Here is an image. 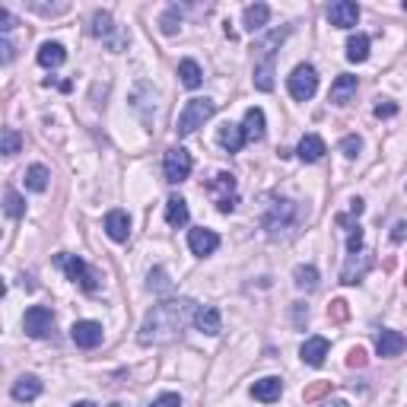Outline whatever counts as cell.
<instances>
[{
  "instance_id": "cell-1",
  "label": "cell",
  "mask_w": 407,
  "mask_h": 407,
  "mask_svg": "<svg viewBox=\"0 0 407 407\" xmlns=\"http://www.w3.org/2000/svg\"><path fill=\"white\" fill-rule=\"evenodd\" d=\"M194 312H197V305L191 302V299H165V302L153 305V309L146 312L143 324H140L137 341L143 343V347L175 341V337L194 322Z\"/></svg>"
},
{
  "instance_id": "cell-2",
  "label": "cell",
  "mask_w": 407,
  "mask_h": 407,
  "mask_svg": "<svg viewBox=\"0 0 407 407\" xmlns=\"http://www.w3.org/2000/svg\"><path fill=\"white\" fill-rule=\"evenodd\" d=\"M299 223H302V210L296 201H286V197H271L264 216H261V226L267 229L271 239H290L299 232Z\"/></svg>"
},
{
  "instance_id": "cell-3",
  "label": "cell",
  "mask_w": 407,
  "mask_h": 407,
  "mask_svg": "<svg viewBox=\"0 0 407 407\" xmlns=\"http://www.w3.org/2000/svg\"><path fill=\"white\" fill-rule=\"evenodd\" d=\"M286 38V29H273L271 35H264L254 45V86L261 93H271L273 89V48H280V42Z\"/></svg>"
},
{
  "instance_id": "cell-4",
  "label": "cell",
  "mask_w": 407,
  "mask_h": 407,
  "mask_svg": "<svg viewBox=\"0 0 407 407\" xmlns=\"http://www.w3.org/2000/svg\"><path fill=\"white\" fill-rule=\"evenodd\" d=\"M54 264L61 267L73 283H80V290H86V293L99 290V277H95V271L83 258H76V254H54Z\"/></svg>"
},
{
  "instance_id": "cell-5",
  "label": "cell",
  "mask_w": 407,
  "mask_h": 407,
  "mask_svg": "<svg viewBox=\"0 0 407 407\" xmlns=\"http://www.w3.org/2000/svg\"><path fill=\"white\" fill-rule=\"evenodd\" d=\"M213 112H216V102L213 99H188V105H184L182 114H178V127H175L178 137H188V134H194Z\"/></svg>"
},
{
  "instance_id": "cell-6",
  "label": "cell",
  "mask_w": 407,
  "mask_h": 407,
  "mask_svg": "<svg viewBox=\"0 0 407 407\" xmlns=\"http://www.w3.org/2000/svg\"><path fill=\"white\" fill-rule=\"evenodd\" d=\"M286 86H290V95H293L296 102H309L312 95H315V89H318V73H315V67H309V64H299V67L290 73Z\"/></svg>"
},
{
  "instance_id": "cell-7",
  "label": "cell",
  "mask_w": 407,
  "mask_h": 407,
  "mask_svg": "<svg viewBox=\"0 0 407 407\" xmlns=\"http://www.w3.org/2000/svg\"><path fill=\"white\" fill-rule=\"evenodd\" d=\"M163 172H165V182L178 184L191 175V153L182 150V146H172L165 153V163H163Z\"/></svg>"
},
{
  "instance_id": "cell-8",
  "label": "cell",
  "mask_w": 407,
  "mask_h": 407,
  "mask_svg": "<svg viewBox=\"0 0 407 407\" xmlns=\"http://www.w3.org/2000/svg\"><path fill=\"white\" fill-rule=\"evenodd\" d=\"M23 328L29 337H48L51 328H54V312L45 309V305H32L23 315Z\"/></svg>"
},
{
  "instance_id": "cell-9",
  "label": "cell",
  "mask_w": 407,
  "mask_h": 407,
  "mask_svg": "<svg viewBox=\"0 0 407 407\" xmlns=\"http://www.w3.org/2000/svg\"><path fill=\"white\" fill-rule=\"evenodd\" d=\"M70 337H73L76 347L93 350L102 343V324L99 322H76L73 328H70Z\"/></svg>"
},
{
  "instance_id": "cell-10",
  "label": "cell",
  "mask_w": 407,
  "mask_h": 407,
  "mask_svg": "<svg viewBox=\"0 0 407 407\" xmlns=\"http://www.w3.org/2000/svg\"><path fill=\"white\" fill-rule=\"evenodd\" d=\"M328 19L337 29H350V25H356V19H360V6H356L353 0H337V4L328 6Z\"/></svg>"
},
{
  "instance_id": "cell-11",
  "label": "cell",
  "mask_w": 407,
  "mask_h": 407,
  "mask_svg": "<svg viewBox=\"0 0 407 407\" xmlns=\"http://www.w3.org/2000/svg\"><path fill=\"white\" fill-rule=\"evenodd\" d=\"M188 248L194 254H201V258H204V254H213L216 248H220V235H216L213 229H204V226L191 229V232H188Z\"/></svg>"
},
{
  "instance_id": "cell-12",
  "label": "cell",
  "mask_w": 407,
  "mask_h": 407,
  "mask_svg": "<svg viewBox=\"0 0 407 407\" xmlns=\"http://www.w3.org/2000/svg\"><path fill=\"white\" fill-rule=\"evenodd\" d=\"M369 267H372V258H369L366 252L350 254L347 264H343V271H341V283H360V280L366 277Z\"/></svg>"
},
{
  "instance_id": "cell-13",
  "label": "cell",
  "mask_w": 407,
  "mask_h": 407,
  "mask_svg": "<svg viewBox=\"0 0 407 407\" xmlns=\"http://www.w3.org/2000/svg\"><path fill=\"white\" fill-rule=\"evenodd\" d=\"M280 394H283V382L277 379V375H267V379H258L252 385V398L261 401V404H271V401H277Z\"/></svg>"
},
{
  "instance_id": "cell-14",
  "label": "cell",
  "mask_w": 407,
  "mask_h": 407,
  "mask_svg": "<svg viewBox=\"0 0 407 407\" xmlns=\"http://www.w3.org/2000/svg\"><path fill=\"white\" fill-rule=\"evenodd\" d=\"M356 95V76H350V73H341L334 83H331V93H328V99L334 102V105H347L350 99Z\"/></svg>"
},
{
  "instance_id": "cell-15",
  "label": "cell",
  "mask_w": 407,
  "mask_h": 407,
  "mask_svg": "<svg viewBox=\"0 0 407 407\" xmlns=\"http://www.w3.org/2000/svg\"><path fill=\"white\" fill-rule=\"evenodd\" d=\"M105 232L112 235L114 242H127V235H131V220H127L124 210H108L105 213Z\"/></svg>"
},
{
  "instance_id": "cell-16",
  "label": "cell",
  "mask_w": 407,
  "mask_h": 407,
  "mask_svg": "<svg viewBox=\"0 0 407 407\" xmlns=\"http://www.w3.org/2000/svg\"><path fill=\"white\" fill-rule=\"evenodd\" d=\"M296 156L302 159V163H318V159L324 156V140L318 137V134H305L296 146Z\"/></svg>"
},
{
  "instance_id": "cell-17",
  "label": "cell",
  "mask_w": 407,
  "mask_h": 407,
  "mask_svg": "<svg viewBox=\"0 0 407 407\" xmlns=\"http://www.w3.org/2000/svg\"><path fill=\"white\" fill-rule=\"evenodd\" d=\"M194 328L204 331V334H220V312L213 309V305H197L194 312Z\"/></svg>"
},
{
  "instance_id": "cell-18",
  "label": "cell",
  "mask_w": 407,
  "mask_h": 407,
  "mask_svg": "<svg viewBox=\"0 0 407 407\" xmlns=\"http://www.w3.org/2000/svg\"><path fill=\"white\" fill-rule=\"evenodd\" d=\"M10 394H13L16 401H35L38 394H42V382H38L35 375H19V379L13 382Z\"/></svg>"
},
{
  "instance_id": "cell-19",
  "label": "cell",
  "mask_w": 407,
  "mask_h": 407,
  "mask_svg": "<svg viewBox=\"0 0 407 407\" xmlns=\"http://www.w3.org/2000/svg\"><path fill=\"white\" fill-rule=\"evenodd\" d=\"M299 353H302V362H309V366L318 369L324 362V356H328V341H324V337H309Z\"/></svg>"
},
{
  "instance_id": "cell-20",
  "label": "cell",
  "mask_w": 407,
  "mask_h": 407,
  "mask_svg": "<svg viewBox=\"0 0 407 407\" xmlns=\"http://www.w3.org/2000/svg\"><path fill=\"white\" fill-rule=\"evenodd\" d=\"M267 19H271V6L267 4H252V6H245V13H242V23H245L248 32H261L267 25Z\"/></svg>"
},
{
  "instance_id": "cell-21",
  "label": "cell",
  "mask_w": 407,
  "mask_h": 407,
  "mask_svg": "<svg viewBox=\"0 0 407 407\" xmlns=\"http://www.w3.org/2000/svg\"><path fill=\"white\" fill-rule=\"evenodd\" d=\"M404 347H407V337L398 334V331H382L379 341H375V350H379V356H398Z\"/></svg>"
},
{
  "instance_id": "cell-22",
  "label": "cell",
  "mask_w": 407,
  "mask_h": 407,
  "mask_svg": "<svg viewBox=\"0 0 407 407\" xmlns=\"http://www.w3.org/2000/svg\"><path fill=\"white\" fill-rule=\"evenodd\" d=\"M242 134L245 140H264V112L261 108H248L245 112V121H242Z\"/></svg>"
},
{
  "instance_id": "cell-23",
  "label": "cell",
  "mask_w": 407,
  "mask_h": 407,
  "mask_svg": "<svg viewBox=\"0 0 407 407\" xmlns=\"http://www.w3.org/2000/svg\"><path fill=\"white\" fill-rule=\"evenodd\" d=\"M216 140H220V146H223V150H229V153H239L242 146L248 143L245 134H242V127H235V124H223L220 134H216Z\"/></svg>"
},
{
  "instance_id": "cell-24",
  "label": "cell",
  "mask_w": 407,
  "mask_h": 407,
  "mask_svg": "<svg viewBox=\"0 0 407 407\" xmlns=\"http://www.w3.org/2000/svg\"><path fill=\"white\" fill-rule=\"evenodd\" d=\"M64 61H67V51H64V45L45 42L42 48H38V64H42V67H61Z\"/></svg>"
},
{
  "instance_id": "cell-25",
  "label": "cell",
  "mask_w": 407,
  "mask_h": 407,
  "mask_svg": "<svg viewBox=\"0 0 407 407\" xmlns=\"http://www.w3.org/2000/svg\"><path fill=\"white\" fill-rule=\"evenodd\" d=\"M165 223L175 229L188 223V204H184L182 197H169V201H165Z\"/></svg>"
},
{
  "instance_id": "cell-26",
  "label": "cell",
  "mask_w": 407,
  "mask_h": 407,
  "mask_svg": "<svg viewBox=\"0 0 407 407\" xmlns=\"http://www.w3.org/2000/svg\"><path fill=\"white\" fill-rule=\"evenodd\" d=\"M366 57H369V35L356 32V35H350V38H347V61L362 64Z\"/></svg>"
},
{
  "instance_id": "cell-27",
  "label": "cell",
  "mask_w": 407,
  "mask_h": 407,
  "mask_svg": "<svg viewBox=\"0 0 407 407\" xmlns=\"http://www.w3.org/2000/svg\"><path fill=\"white\" fill-rule=\"evenodd\" d=\"M207 188L220 194L216 201H223V197H232V191H235V175H229V172H216V175L207 182Z\"/></svg>"
},
{
  "instance_id": "cell-28",
  "label": "cell",
  "mask_w": 407,
  "mask_h": 407,
  "mask_svg": "<svg viewBox=\"0 0 407 407\" xmlns=\"http://www.w3.org/2000/svg\"><path fill=\"white\" fill-rule=\"evenodd\" d=\"M178 76H182V83H184V86H188V89H197V86H201V83H204L201 67H197V61H191V57H188V61H182V64H178Z\"/></svg>"
},
{
  "instance_id": "cell-29",
  "label": "cell",
  "mask_w": 407,
  "mask_h": 407,
  "mask_svg": "<svg viewBox=\"0 0 407 407\" xmlns=\"http://www.w3.org/2000/svg\"><path fill=\"white\" fill-rule=\"evenodd\" d=\"M48 178H51V172L45 169V165H29V169H25V188H29V191H45V188H48Z\"/></svg>"
},
{
  "instance_id": "cell-30",
  "label": "cell",
  "mask_w": 407,
  "mask_h": 407,
  "mask_svg": "<svg viewBox=\"0 0 407 407\" xmlns=\"http://www.w3.org/2000/svg\"><path fill=\"white\" fill-rule=\"evenodd\" d=\"M293 280H296L299 290H315V286H318V271L312 264H302V267L293 271Z\"/></svg>"
},
{
  "instance_id": "cell-31",
  "label": "cell",
  "mask_w": 407,
  "mask_h": 407,
  "mask_svg": "<svg viewBox=\"0 0 407 407\" xmlns=\"http://www.w3.org/2000/svg\"><path fill=\"white\" fill-rule=\"evenodd\" d=\"M4 210H6V216H13V220H19L23 216V210H25V204H23V197L16 194L13 188H6V194H4Z\"/></svg>"
},
{
  "instance_id": "cell-32",
  "label": "cell",
  "mask_w": 407,
  "mask_h": 407,
  "mask_svg": "<svg viewBox=\"0 0 407 407\" xmlns=\"http://www.w3.org/2000/svg\"><path fill=\"white\" fill-rule=\"evenodd\" d=\"M334 388V382H312V385H305V391H302V401L305 404H312V401H318V398H324V394Z\"/></svg>"
},
{
  "instance_id": "cell-33",
  "label": "cell",
  "mask_w": 407,
  "mask_h": 407,
  "mask_svg": "<svg viewBox=\"0 0 407 407\" xmlns=\"http://www.w3.org/2000/svg\"><path fill=\"white\" fill-rule=\"evenodd\" d=\"M150 290H156V293H169L172 290V280H169V273H165L163 267H153V271H150Z\"/></svg>"
},
{
  "instance_id": "cell-34",
  "label": "cell",
  "mask_w": 407,
  "mask_h": 407,
  "mask_svg": "<svg viewBox=\"0 0 407 407\" xmlns=\"http://www.w3.org/2000/svg\"><path fill=\"white\" fill-rule=\"evenodd\" d=\"M93 35L95 38L112 35V16H108V13H95V16H93Z\"/></svg>"
},
{
  "instance_id": "cell-35",
  "label": "cell",
  "mask_w": 407,
  "mask_h": 407,
  "mask_svg": "<svg viewBox=\"0 0 407 407\" xmlns=\"http://www.w3.org/2000/svg\"><path fill=\"white\" fill-rule=\"evenodd\" d=\"M328 318H331V322H337V324L347 322V318H350V302H347V299H334V302L328 305Z\"/></svg>"
},
{
  "instance_id": "cell-36",
  "label": "cell",
  "mask_w": 407,
  "mask_h": 407,
  "mask_svg": "<svg viewBox=\"0 0 407 407\" xmlns=\"http://www.w3.org/2000/svg\"><path fill=\"white\" fill-rule=\"evenodd\" d=\"M19 146H23V137H19V131L6 127V131H4V153H6V156H13V153H19Z\"/></svg>"
},
{
  "instance_id": "cell-37",
  "label": "cell",
  "mask_w": 407,
  "mask_h": 407,
  "mask_svg": "<svg viewBox=\"0 0 407 407\" xmlns=\"http://www.w3.org/2000/svg\"><path fill=\"white\" fill-rule=\"evenodd\" d=\"M360 150H362V140H360V137H353V134L341 140V153H343V156H350V159H353Z\"/></svg>"
},
{
  "instance_id": "cell-38",
  "label": "cell",
  "mask_w": 407,
  "mask_h": 407,
  "mask_svg": "<svg viewBox=\"0 0 407 407\" xmlns=\"http://www.w3.org/2000/svg\"><path fill=\"white\" fill-rule=\"evenodd\" d=\"M347 252H350V254L362 252V229H360V226H350V235H347Z\"/></svg>"
},
{
  "instance_id": "cell-39",
  "label": "cell",
  "mask_w": 407,
  "mask_h": 407,
  "mask_svg": "<svg viewBox=\"0 0 407 407\" xmlns=\"http://www.w3.org/2000/svg\"><path fill=\"white\" fill-rule=\"evenodd\" d=\"M347 366H350V369L366 366V350H362V347H353V350H350V353H347Z\"/></svg>"
},
{
  "instance_id": "cell-40",
  "label": "cell",
  "mask_w": 407,
  "mask_h": 407,
  "mask_svg": "<svg viewBox=\"0 0 407 407\" xmlns=\"http://www.w3.org/2000/svg\"><path fill=\"white\" fill-rule=\"evenodd\" d=\"M150 407H182V398H178V394H172V391H165V394H159Z\"/></svg>"
},
{
  "instance_id": "cell-41",
  "label": "cell",
  "mask_w": 407,
  "mask_h": 407,
  "mask_svg": "<svg viewBox=\"0 0 407 407\" xmlns=\"http://www.w3.org/2000/svg\"><path fill=\"white\" fill-rule=\"evenodd\" d=\"M391 114H398L394 102H379V105H375V118H391Z\"/></svg>"
},
{
  "instance_id": "cell-42",
  "label": "cell",
  "mask_w": 407,
  "mask_h": 407,
  "mask_svg": "<svg viewBox=\"0 0 407 407\" xmlns=\"http://www.w3.org/2000/svg\"><path fill=\"white\" fill-rule=\"evenodd\" d=\"M293 322H296V328H302V324L309 322V312H305L302 302H293Z\"/></svg>"
},
{
  "instance_id": "cell-43",
  "label": "cell",
  "mask_w": 407,
  "mask_h": 407,
  "mask_svg": "<svg viewBox=\"0 0 407 407\" xmlns=\"http://www.w3.org/2000/svg\"><path fill=\"white\" fill-rule=\"evenodd\" d=\"M163 32H165V35H175V32H178L175 10H172V13H165V16H163Z\"/></svg>"
},
{
  "instance_id": "cell-44",
  "label": "cell",
  "mask_w": 407,
  "mask_h": 407,
  "mask_svg": "<svg viewBox=\"0 0 407 407\" xmlns=\"http://www.w3.org/2000/svg\"><path fill=\"white\" fill-rule=\"evenodd\" d=\"M235 204H239V197H223V201H216V207H220V213H232L235 210Z\"/></svg>"
},
{
  "instance_id": "cell-45",
  "label": "cell",
  "mask_w": 407,
  "mask_h": 407,
  "mask_svg": "<svg viewBox=\"0 0 407 407\" xmlns=\"http://www.w3.org/2000/svg\"><path fill=\"white\" fill-rule=\"evenodd\" d=\"M0 23H4V25H0V29H4V32H10L13 25H16V19H13V13H10V10H0Z\"/></svg>"
},
{
  "instance_id": "cell-46",
  "label": "cell",
  "mask_w": 407,
  "mask_h": 407,
  "mask_svg": "<svg viewBox=\"0 0 407 407\" xmlns=\"http://www.w3.org/2000/svg\"><path fill=\"white\" fill-rule=\"evenodd\" d=\"M407 235V220H401L398 226H394V232H391V242H401Z\"/></svg>"
},
{
  "instance_id": "cell-47",
  "label": "cell",
  "mask_w": 407,
  "mask_h": 407,
  "mask_svg": "<svg viewBox=\"0 0 407 407\" xmlns=\"http://www.w3.org/2000/svg\"><path fill=\"white\" fill-rule=\"evenodd\" d=\"M13 61V45H10V38H4V64H10Z\"/></svg>"
},
{
  "instance_id": "cell-48",
  "label": "cell",
  "mask_w": 407,
  "mask_h": 407,
  "mask_svg": "<svg viewBox=\"0 0 407 407\" xmlns=\"http://www.w3.org/2000/svg\"><path fill=\"white\" fill-rule=\"evenodd\" d=\"M324 407H350V404H347V401H328Z\"/></svg>"
},
{
  "instance_id": "cell-49",
  "label": "cell",
  "mask_w": 407,
  "mask_h": 407,
  "mask_svg": "<svg viewBox=\"0 0 407 407\" xmlns=\"http://www.w3.org/2000/svg\"><path fill=\"white\" fill-rule=\"evenodd\" d=\"M73 407H95V404H89V401H80V404H73Z\"/></svg>"
},
{
  "instance_id": "cell-50",
  "label": "cell",
  "mask_w": 407,
  "mask_h": 407,
  "mask_svg": "<svg viewBox=\"0 0 407 407\" xmlns=\"http://www.w3.org/2000/svg\"><path fill=\"white\" fill-rule=\"evenodd\" d=\"M404 13H407V0H404Z\"/></svg>"
}]
</instances>
